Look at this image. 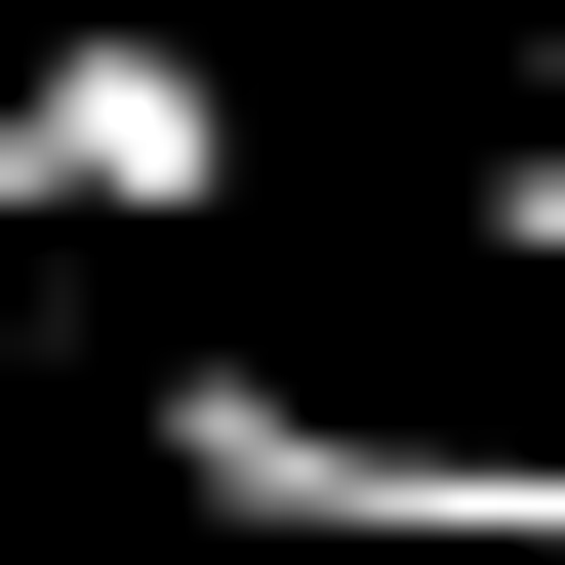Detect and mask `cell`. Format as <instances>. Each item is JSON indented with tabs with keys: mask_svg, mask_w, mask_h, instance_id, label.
<instances>
[{
	"mask_svg": "<svg viewBox=\"0 0 565 565\" xmlns=\"http://www.w3.org/2000/svg\"><path fill=\"white\" fill-rule=\"evenodd\" d=\"M162 525H243V565H565V445H445V404H323V364H243V323H162Z\"/></svg>",
	"mask_w": 565,
	"mask_h": 565,
	"instance_id": "obj_1",
	"label": "cell"
},
{
	"mask_svg": "<svg viewBox=\"0 0 565 565\" xmlns=\"http://www.w3.org/2000/svg\"><path fill=\"white\" fill-rule=\"evenodd\" d=\"M0 243H243V41L202 0H41L0 41Z\"/></svg>",
	"mask_w": 565,
	"mask_h": 565,
	"instance_id": "obj_2",
	"label": "cell"
}]
</instances>
